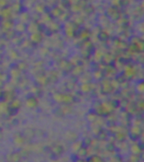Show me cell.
<instances>
[{
  "mask_svg": "<svg viewBox=\"0 0 144 162\" xmlns=\"http://www.w3.org/2000/svg\"><path fill=\"white\" fill-rule=\"evenodd\" d=\"M137 49H138L139 51L143 52L144 51V41H143V40H140V41L137 42Z\"/></svg>",
  "mask_w": 144,
  "mask_h": 162,
  "instance_id": "1",
  "label": "cell"
},
{
  "mask_svg": "<svg viewBox=\"0 0 144 162\" xmlns=\"http://www.w3.org/2000/svg\"><path fill=\"white\" fill-rule=\"evenodd\" d=\"M137 91L141 93H144V82H141L137 85Z\"/></svg>",
  "mask_w": 144,
  "mask_h": 162,
  "instance_id": "2",
  "label": "cell"
}]
</instances>
